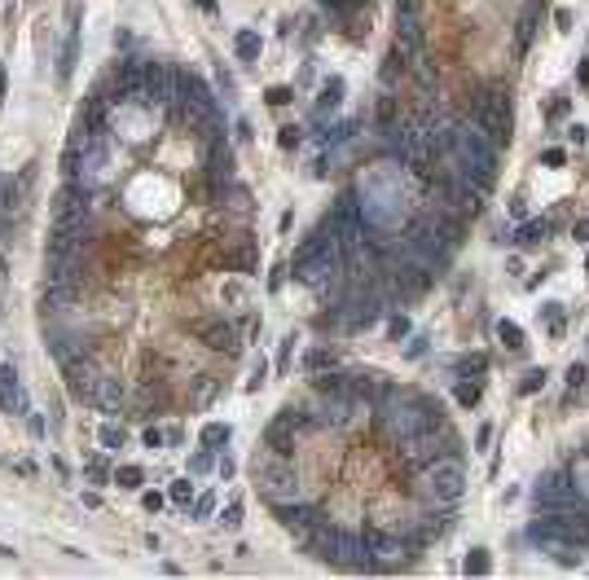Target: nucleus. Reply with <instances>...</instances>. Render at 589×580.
I'll use <instances>...</instances> for the list:
<instances>
[{"instance_id":"44","label":"nucleus","mask_w":589,"mask_h":580,"mask_svg":"<svg viewBox=\"0 0 589 580\" xmlns=\"http://www.w3.org/2000/svg\"><path fill=\"white\" fill-rule=\"evenodd\" d=\"M321 5L334 9V14H347V9H356V5H360V0H321Z\"/></svg>"},{"instance_id":"19","label":"nucleus","mask_w":589,"mask_h":580,"mask_svg":"<svg viewBox=\"0 0 589 580\" xmlns=\"http://www.w3.org/2000/svg\"><path fill=\"white\" fill-rule=\"evenodd\" d=\"M374 124H378V132H387V128H396V124H400V106H396V97H392V93H383V97H378Z\"/></svg>"},{"instance_id":"28","label":"nucleus","mask_w":589,"mask_h":580,"mask_svg":"<svg viewBox=\"0 0 589 580\" xmlns=\"http://www.w3.org/2000/svg\"><path fill=\"white\" fill-rule=\"evenodd\" d=\"M497 338L510 347V352H519V347H523V330L514 321H497Z\"/></svg>"},{"instance_id":"29","label":"nucleus","mask_w":589,"mask_h":580,"mask_svg":"<svg viewBox=\"0 0 589 580\" xmlns=\"http://www.w3.org/2000/svg\"><path fill=\"white\" fill-rule=\"evenodd\" d=\"M102 449H124V427H115V422H106V427L97 431Z\"/></svg>"},{"instance_id":"25","label":"nucleus","mask_w":589,"mask_h":580,"mask_svg":"<svg viewBox=\"0 0 589 580\" xmlns=\"http://www.w3.org/2000/svg\"><path fill=\"white\" fill-rule=\"evenodd\" d=\"M115 483H119V488H128V492H137L141 483H146V470H141V466H119L115 470Z\"/></svg>"},{"instance_id":"34","label":"nucleus","mask_w":589,"mask_h":580,"mask_svg":"<svg viewBox=\"0 0 589 580\" xmlns=\"http://www.w3.org/2000/svg\"><path fill=\"white\" fill-rule=\"evenodd\" d=\"M220 523L229 528V532H238V528H242V505L229 501V505H224V514H220Z\"/></svg>"},{"instance_id":"51","label":"nucleus","mask_w":589,"mask_h":580,"mask_svg":"<svg viewBox=\"0 0 589 580\" xmlns=\"http://www.w3.org/2000/svg\"><path fill=\"white\" fill-rule=\"evenodd\" d=\"M554 22H559V31H572V9H559Z\"/></svg>"},{"instance_id":"22","label":"nucleus","mask_w":589,"mask_h":580,"mask_svg":"<svg viewBox=\"0 0 589 580\" xmlns=\"http://www.w3.org/2000/svg\"><path fill=\"white\" fill-rule=\"evenodd\" d=\"M343 102V79L334 75V79H326L321 84V102H317V115H326V110H334V106Z\"/></svg>"},{"instance_id":"40","label":"nucleus","mask_w":589,"mask_h":580,"mask_svg":"<svg viewBox=\"0 0 589 580\" xmlns=\"http://www.w3.org/2000/svg\"><path fill=\"white\" fill-rule=\"evenodd\" d=\"M211 466H215V462H211V453H207V449L189 457V470H194V475H202V470H211Z\"/></svg>"},{"instance_id":"26","label":"nucleus","mask_w":589,"mask_h":580,"mask_svg":"<svg viewBox=\"0 0 589 580\" xmlns=\"http://www.w3.org/2000/svg\"><path fill=\"white\" fill-rule=\"evenodd\" d=\"M462 572H466V576H488V572H492L488 550H471V554H466V563H462Z\"/></svg>"},{"instance_id":"52","label":"nucleus","mask_w":589,"mask_h":580,"mask_svg":"<svg viewBox=\"0 0 589 580\" xmlns=\"http://www.w3.org/2000/svg\"><path fill=\"white\" fill-rule=\"evenodd\" d=\"M568 383L581 387V383H585V365H572V369H568Z\"/></svg>"},{"instance_id":"54","label":"nucleus","mask_w":589,"mask_h":580,"mask_svg":"<svg viewBox=\"0 0 589 580\" xmlns=\"http://www.w3.org/2000/svg\"><path fill=\"white\" fill-rule=\"evenodd\" d=\"M0 559H14V545H5V541H0Z\"/></svg>"},{"instance_id":"2","label":"nucleus","mask_w":589,"mask_h":580,"mask_svg":"<svg viewBox=\"0 0 589 580\" xmlns=\"http://www.w3.org/2000/svg\"><path fill=\"white\" fill-rule=\"evenodd\" d=\"M475 128L484 132L492 145L510 141V93L501 88V84H492V88L475 102Z\"/></svg>"},{"instance_id":"53","label":"nucleus","mask_w":589,"mask_h":580,"mask_svg":"<svg viewBox=\"0 0 589 580\" xmlns=\"http://www.w3.org/2000/svg\"><path fill=\"white\" fill-rule=\"evenodd\" d=\"M581 84H585V93H589V57L581 62Z\"/></svg>"},{"instance_id":"39","label":"nucleus","mask_w":589,"mask_h":580,"mask_svg":"<svg viewBox=\"0 0 589 580\" xmlns=\"http://www.w3.org/2000/svg\"><path fill=\"white\" fill-rule=\"evenodd\" d=\"M458 405H466V409L479 405V383H462L458 387Z\"/></svg>"},{"instance_id":"49","label":"nucleus","mask_w":589,"mask_h":580,"mask_svg":"<svg viewBox=\"0 0 589 580\" xmlns=\"http://www.w3.org/2000/svg\"><path fill=\"white\" fill-rule=\"evenodd\" d=\"M326 360H330L326 352H308V356H304V365H308V369H321V365H326Z\"/></svg>"},{"instance_id":"15","label":"nucleus","mask_w":589,"mask_h":580,"mask_svg":"<svg viewBox=\"0 0 589 580\" xmlns=\"http://www.w3.org/2000/svg\"><path fill=\"white\" fill-rule=\"evenodd\" d=\"M75 273H79V255H53L49 251V260H44V282L49 286L70 290L75 286Z\"/></svg>"},{"instance_id":"30","label":"nucleus","mask_w":589,"mask_h":580,"mask_svg":"<svg viewBox=\"0 0 589 580\" xmlns=\"http://www.w3.org/2000/svg\"><path fill=\"white\" fill-rule=\"evenodd\" d=\"M84 470H88V479H93V483H106V479H115V470L106 466V457H88V466H84Z\"/></svg>"},{"instance_id":"23","label":"nucleus","mask_w":589,"mask_h":580,"mask_svg":"<svg viewBox=\"0 0 589 580\" xmlns=\"http://www.w3.org/2000/svg\"><path fill=\"white\" fill-rule=\"evenodd\" d=\"M229 440H233L229 422H207V427H202V444H207V449H220V444H229Z\"/></svg>"},{"instance_id":"24","label":"nucleus","mask_w":589,"mask_h":580,"mask_svg":"<svg viewBox=\"0 0 589 580\" xmlns=\"http://www.w3.org/2000/svg\"><path fill=\"white\" fill-rule=\"evenodd\" d=\"M75 53H79V31L70 27L66 48H62V62H57V79H66V75H70V66H75Z\"/></svg>"},{"instance_id":"37","label":"nucleus","mask_w":589,"mask_h":580,"mask_svg":"<svg viewBox=\"0 0 589 580\" xmlns=\"http://www.w3.org/2000/svg\"><path fill=\"white\" fill-rule=\"evenodd\" d=\"M189 492H194V488H189V479H176L172 488H167V497H172L176 505H189Z\"/></svg>"},{"instance_id":"3","label":"nucleus","mask_w":589,"mask_h":580,"mask_svg":"<svg viewBox=\"0 0 589 580\" xmlns=\"http://www.w3.org/2000/svg\"><path fill=\"white\" fill-rule=\"evenodd\" d=\"M93 215V185L84 180H66L62 193L53 198V224H75Z\"/></svg>"},{"instance_id":"21","label":"nucleus","mask_w":589,"mask_h":580,"mask_svg":"<svg viewBox=\"0 0 589 580\" xmlns=\"http://www.w3.org/2000/svg\"><path fill=\"white\" fill-rule=\"evenodd\" d=\"M233 53L242 57V62H255V57H260V35L255 31H238L233 35Z\"/></svg>"},{"instance_id":"35","label":"nucleus","mask_w":589,"mask_h":580,"mask_svg":"<svg viewBox=\"0 0 589 580\" xmlns=\"http://www.w3.org/2000/svg\"><path fill=\"white\" fill-rule=\"evenodd\" d=\"M317 392H347V378H339V374H321Z\"/></svg>"},{"instance_id":"6","label":"nucleus","mask_w":589,"mask_h":580,"mask_svg":"<svg viewBox=\"0 0 589 580\" xmlns=\"http://www.w3.org/2000/svg\"><path fill=\"white\" fill-rule=\"evenodd\" d=\"M260 488H264V497H269L273 505H278V501H299V479H295V470L286 466V462L264 466L260 470Z\"/></svg>"},{"instance_id":"4","label":"nucleus","mask_w":589,"mask_h":580,"mask_svg":"<svg viewBox=\"0 0 589 580\" xmlns=\"http://www.w3.org/2000/svg\"><path fill=\"white\" fill-rule=\"evenodd\" d=\"M427 479H431V497L436 501H458L466 492V470L453 462V457H440V462L427 466Z\"/></svg>"},{"instance_id":"16","label":"nucleus","mask_w":589,"mask_h":580,"mask_svg":"<svg viewBox=\"0 0 589 580\" xmlns=\"http://www.w3.org/2000/svg\"><path fill=\"white\" fill-rule=\"evenodd\" d=\"M124 400H128L124 383H119V378H106V374H102V383H97V400H93V405H102L106 414H119V409H124Z\"/></svg>"},{"instance_id":"13","label":"nucleus","mask_w":589,"mask_h":580,"mask_svg":"<svg viewBox=\"0 0 589 580\" xmlns=\"http://www.w3.org/2000/svg\"><path fill=\"white\" fill-rule=\"evenodd\" d=\"M0 405H5L9 414H18V418L31 414V400H27V392H22L14 365H0Z\"/></svg>"},{"instance_id":"27","label":"nucleus","mask_w":589,"mask_h":580,"mask_svg":"<svg viewBox=\"0 0 589 580\" xmlns=\"http://www.w3.org/2000/svg\"><path fill=\"white\" fill-rule=\"evenodd\" d=\"M550 233V220H528L519 233H514V242H523V246H532V242H541Z\"/></svg>"},{"instance_id":"20","label":"nucleus","mask_w":589,"mask_h":580,"mask_svg":"<svg viewBox=\"0 0 589 580\" xmlns=\"http://www.w3.org/2000/svg\"><path fill=\"white\" fill-rule=\"evenodd\" d=\"M405 66H409V57H405V53H400V48H392V53H387V62H383V70H378V79H383V88H392V84H396V79H400V75H405Z\"/></svg>"},{"instance_id":"43","label":"nucleus","mask_w":589,"mask_h":580,"mask_svg":"<svg viewBox=\"0 0 589 580\" xmlns=\"http://www.w3.org/2000/svg\"><path fill=\"white\" fill-rule=\"evenodd\" d=\"M387 330H392V338H405V334H409V317H392Z\"/></svg>"},{"instance_id":"38","label":"nucleus","mask_w":589,"mask_h":580,"mask_svg":"<svg viewBox=\"0 0 589 580\" xmlns=\"http://www.w3.org/2000/svg\"><path fill=\"white\" fill-rule=\"evenodd\" d=\"M299 141H304V132H299L295 124H291V128H282V132H278V145H282V150H295V145H299Z\"/></svg>"},{"instance_id":"33","label":"nucleus","mask_w":589,"mask_h":580,"mask_svg":"<svg viewBox=\"0 0 589 580\" xmlns=\"http://www.w3.org/2000/svg\"><path fill=\"white\" fill-rule=\"evenodd\" d=\"M484 369H488V356H466V360H458V374H466V378H479Z\"/></svg>"},{"instance_id":"32","label":"nucleus","mask_w":589,"mask_h":580,"mask_svg":"<svg viewBox=\"0 0 589 580\" xmlns=\"http://www.w3.org/2000/svg\"><path fill=\"white\" fill-rule=\"evenodd\" d=\"M264 378H269V360H264V356H255V365H251V378H247V392H260V387H264Z\"/></svg>"},{"instance_id":"46","label":"nucleus","mask_w":589,"mask_h":580,"mask_svg":"<svg viewBox=\"0 0 589 580\" xmlns=\"http://www.w3.org/2000/svg\"><path fill=\"white\" fill-rule=\"evenodd\" d=\"M541 159H545V167H563V163H568V154H563V150H545Z\"/></svg>"},{"instance_id":"18","label":"nucleus","mask_w":589,"mask_h":580,"mask_svg":"<svg viewBox=\"0 0 589 580\" xmlns=\"http://www.w3.org/2000/svg\"><path fill=\"white\" fill-rule=\"evenodd\" d=\"M229 167H233V154H229V145H220L215 141L211 145V159H207V176L220 185V180H229Z\"/></svg>"},{"instance_id":"9","label":"nucleus","mask_w":589,"mask_h":580,"mask_svg":"<svg viewBox=\"0 0 589 580\" xmlns=\"http://www.w3.org/2000/svg\"><path fill=\"white\" fill-rule=\"evenodd\" d=\"M369 559H374V572H383V567H396V563H405V541H400V532H369Z\"/></svg>"},{"instance_id":"47","label":"nucleus","mask_w":589,"mask_h":580,"mask_svg":"<svg viewBox=\"0 0 589 580\" xmlns=\"http://www.w3.org/2000/svg\"><path fill=\"white\" fill-rule=\"evenodd\" d=\"M27 427H31L35 440H44V418H40V414H27Z\"/></svg>"},{"instance_id":"8","label":"nucleus","mask_w":589,"mask_h":580,"mask_svg":"<svg viewBox=\"0 0 589 580\" xmlns=\"http://www.w3.org/2000/svg\"><path fill=\"white\" fill-rule=\"evenodd\" d=\"M146 102L150 106L176 102V70L167 62H146Z\"/></svg>"},{"instance_id":"12","label":"nucleus","mask_w":589,"mask_h":580,"mask_svg":"<svg viewBox=\"0 0 589 580\" xmlns=\"http://www.w3.org/2000/svg\"><path fill=\"white\" fill-rule=\"evenodd\" d=\"M278 519H282V528L295 532V536H308V532L321 523V510L317 505H299V501H278Z\"/></svg>"},{"instance_id":"5","label":"nucleus","mask_w":589,"mask_h":580,"mask_svg":"<svg viewBox=\"0 0 589 580\" xmlns=\"http://www.w3.org/2000/svg\"><path fill=\"white\" fill-rule=\"evenodd\" d=\"M66 369V387H70V396H75L79 405H93L97 400V383H102V374H97V365L88 360V352L84 356H75L70 365H62Z\"/></svg>"},{"instance_id":"41","label":"nucleus","mask_w":589,"mask_h":580,"mask_svg":"<svg viewBox=\"0 0 589 580\" xmlns=\"http://www.w3.org/2000/svg\"><path fill=\"white\" fill-rule=\"evenodd\" d=\"M211 510H215V497H211V492H202V497L194 501V519H207Z\"/></svg>"},{"instance_id":"17","label":"nucleus","mask_w":589,"mask_h":580,"mask_svg":"<svg viewBox=\"0 0 589 580\" xmlns=\"http://www.w3.org/2000/svg\"><path fill=\"white\" fill-rule=\"evenodd\" d=\"M537 14H541V0H528V5H523V14H519V27H514V48H519V53H528V44H532Z\"/></svg>"},{"instance_id":"36","label":"nucleus","mask_w":589,"mask_h":580,"mask_svg":"<svg viewBox=\"0 0 589 580\" xmlns=\"http://www.w3.org/2000/svg\"><path fill=\"white\" fill-rule=\"evenodd\" d=\"M541 383H545V369H528V374H523V383H519V392H523V396H532Z\"/></svg>"},{"instance_id":"1","label":"nucleus","mask_w":589,"mask_h":580,"mask_svg":"<svg viewBox=\"0 0 589 580\" xmlns=\"http://www.w3.org/2000/svg\"><path fill=\"white\" fill-rule=\"evenodd\" d=\"M453 163H458L462 176L475 180L479 189H492V176H497V145H492L475 124H458V132H453Z\"/></svg>"},{"instance_id":"14","label":"nucleus","mask_w":589,"mask_h":580,"mask_svg":"<svg viewBox=\"0 0 589 580\" xmlns=\"http://www.w3.org/2000/svg\"><path fill=\"white\" fill-rule=\"evenodd\" d=\"M194 334L211 347V352H238V334H233L229 321H198Z\"/></svg>"},{"instance_id":"42","label":"nucleus","mask_w":589,"mask_h":580,"mask_svg":"<svg viewBox=\"0 0 589 580\" xmlns=\"http://www.w3.org/2000/svg\"><path fill=\"white\" fill-rule=\"evenodd\" d=\"M141 505H146L150 514H159L163 510V492H141Z\"/></svg>"},{"instance_id":"10","label":"nucleus","mask_w":589,"mask_h":580,"mask_svg":"<svg viewBox=\"0 0 589 580\" xmlns=\"http://www.w3.org/2000/svg\"><path fill=\"white\" fill-rule=\"evenodd\" d=\"M572 497H576V483H572L568 470L545 475V479H541V488H537V505H545V510H563Z\"/></svg>"},{"instance_id":"45","label":"nucleus","mask_w":589,"mask_h":580,"mask_svg":"<svg viewBox=\"0 0 589 580\" xmlns=\"http://www.w3.org/2000/svg\"><path fill=\"white\" fill-rule=\"evenodd\" d=\"M141 440H146V449H163V431H159V427H150Z\"/></svg>"},{"instance_id":"56","label":"nucleus","mask_w":589,"mask_h":580,"mask_svg":"<svg viewBox=\"0 0 589 580\" xmlns=\"http://www.w3.org/2000/svg\"><path fill=\"white\" fill-rule=\"evenodd\" d=\"M0 93H5V66H0Z\"/></svg>"},{"instance_id":"11","label":"nucleus","mask_w":589,"mask_h":580,"mask_svg":"<svg viewBox=\"0 0 589 580\" xmlns=\"http://www.w3.org/2000/svg\"><path fill=\"white\" fill-rule=\"evenodd\" d=\"M396 48H400L409 62L423 57V18L418 14H396Z\"/></svg>"},{"instance_id":"31","label":"nucleus","mask_w":589,"mask_h":580,"mask_svg":"<svg viewBox=\"0 0 589 580\" xmlns=\"http://www.w3.org/2000/svg\"><path fill=\"white\" fill-rule=\"evenodd\" d=\"M264 102H269V106H286V102H295V88H291V84H273V88L264 93Z\"/></svg>"},{"instance_id":"50","label":"nucleus","mask_w":589,"mask_h":580,"mask_svg":"<svg viewBox=\"0 0 589 580\" xmlns=\"http://www.w3.org/2000/svg\"><path fill=\"white\" fill-rule=\"evenodd\" d=\"M572 238H576V242H589V220H576V224H572Z\"/></svg>"},{"instance_id":"7","label":"nucleus","mask_w":589,"mask_h":580,"mask_svg":"<svg viewBox=\"0 0 589 580\" xmlns=\"http://www.w3.org/2000/svg\"><path fill=\"white\" fill-rule=\"evenodd\" d=\"M400 444V457H405V466H431V462H440V440H436V431H418V435H405V440H396Z\"/></svg>"},{"instance_id":"48","label":"nucleus","mask_w":589,"mask_h":580,"mask_svg":"<svg viewBox=\"0 0 589 580\" xmlns=\"http://www.w3.org/2000/svg\"><path fill=\"white\" fill-rule=\"evenodd\" d=\"M423 9V0H396V14H418Z\"/></svg>"},{"instance_id":"55","label":"nucleus","mask_w":589,"mask_h":580,"mask_svg":"<svg viewBox=\"0 0 589 580\" xmlns=\"http://www.w3.org/2000/svg\"><path fill=\"white\" fill-rule=\"evenodd\" d=\"M198 9H207V14H211V9H215V0H198Z\"/></svg>"}]
</instances>
